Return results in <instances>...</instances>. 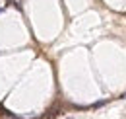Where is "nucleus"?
Here are the masks:
<instances>
[{
	"mask_svg": "<svg viewBox=\"0 0 126 119\" xmlns=\"http://www.w3.org/2000/svg\"><path fill=\"white\" fill-rule=\"evenodd\" d=\"M120 98H122V100H126V94H122V96H120Z\"/></svg>",
	"mask_w": 126,
	"mask_h": 119,
	"instance_id": "obj_1",
	"label": "nucleus"
},
{
	"mask_svg": "<svg viewBox=\"0 0 126 119\" xmlns=\"http://www.w3.org/2000/svg\"><path fill=\"white\" fill-rule=\"evenodd\" d=\"M2 12H4V8H0V14H2Z\"/></svg>",
	"mask_w": 126,
	"mask_h": 119,
	"instance_id": "obj_2",
	"label": "nucleus"
}]
</instances>
